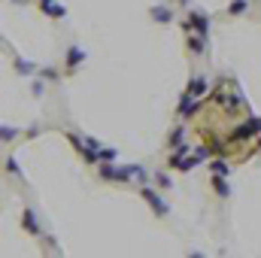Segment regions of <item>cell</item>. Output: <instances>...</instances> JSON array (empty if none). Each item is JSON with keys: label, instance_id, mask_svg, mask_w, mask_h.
I'll return each instance as SVG.
<instances>
[{"label": "cell", "instance_id": "21", "mask_svg": "<svg viewBox=\"0 0 261 258\" xmlns=\"http://www.w3.org/2000/svg\"><path fill=\"white\" fill-rule=\"evenodd\" d=\"M255 149H261V137H255Z\"/></svg>", "mask_w": 261, "mask_h": 258}, {"label": "cell", "instance_id": "8", "mask_svg": "<svg viewBox=\"0 0 261 258\" xmlns=\"http://www.w3.org/2000/svg\"><path fill=\"white\" fill-rule=\"evenodd\" d=\"M186 43H189V52L192 55H203L206 52V37H200V34H189Z\"/></svg>", "mask_w": 261, "mask_h": 258}, {"label": "cell", "instance_id": "22", "mask_svg": "<svg viewBox=\"0 0 261 258\" xmlns=\"http://www.w3.org/2000/svg\"><path fill=\"white\" fill-rule=\"evenodd\" d=\"M176 3H192V0H176Z\"/></svg>", "mask_w": 261, "mask_h": 258}, {"label": "cell", "instance_id": "3", "mask_svg": "<svg viewBox=\"0 0 261 258\" xmlns=\"http://www.w3.org/2000/svg\"><path fill=\"white\" fill-rule=\"evenodd\" d=\"M140 197L152 207V213H155V216H161V219H164V216H170V207L164 203V197H161L158 192H152V189H140Z\"/></svg>", "mask_w": 261, "mask_h": 258}, {"label": "cell", "instance_id": "17", "mask_svg": "<svg viewBox=\"0 0 261 258\" xmlns=\"http://www.w3.org/2000/svg\"><path fill=\"white\" fill-rule=\"evenodd\" d=\"M6 173H12V176H18L21 170H18V161L15 158H6Z\"/></svg>", "mask_w": 261, "mask_h": 258}, {"label": "cell", "instance_id": "19", "mask_svg": "<svg viewBox=\"0 0 261 258\" xmlns=\"http://www.w3.org/2000/svg\"><path fill=\"white\" fill-rule=\"evenodd\" d=\"M15 137H18V131L15 128H9V125L3 128V143H9V140H15Z\"/></svg>", "mask_w": 261, "mask_h": 258}, {"label": "cell", "instance_id": "5", "mask_svg": "<svg viewBox=\"0 0 261 258\" xmlns=\"http://www.w3.org/2000/svg\"><path fill=\"white\" fill-rule=\"evenodd\" d=\"M85 61V49H79V46H70V52H67V64H64V70H67V76H73L76 73V67Z\"/></svg>", "mask_w": 261, "mask_h": 258}, {"label": "cell", "instance_id": "1", "mask_svg": "<svg viewBox=\"0 0 261 258\" xmlns=\"http://www.w3.org/2000/svg\"><path fill=\"white\" fill-rule=\"evenodd\" d=\"M143 167H137V164H128V167H116L113 161H107L103 167H100V179H110V183H128V179H143V173H140Z\"/></svg>", "mask_w": 261, "mask_h": 258}, {"label": "cell", "instance_id": "20", "mask_svg": "<svg viewBox=\"0 0 261 258\" xmlns=\"http://www.w3.org/2000/svg\"><path fill=\"white\" fill-rule=\"evenodd\" d=\"M40 76H43V79H55V76H58V73H55V70H52V67H46V70H40Z\"/></svg>", "mask_w": 261, "mask_h": 258}, {"label": "cell", "instance_id": "10", "mask_svg": "<svg viewBox=\"0 0 261 258\" xmlns=\"http://www.w3.org/2000/svg\"><path fill=\"white\" fill-rule=\"evenodd\" d=\"M210 186H213V192L219 194V197H228V194H231V186L225 183V176H216V173H213V179H210Z\"/></svg>", "mask_w": 261, "mask_h": 258}, {"label": "cell", "instance_id": "14", "mask_svg": "<svg viewBox=\"0 0 261 258\" xmlns=\"http://www.w3.org/2000/svg\"><path fill=\"white\" fill-rule=\"evenodd\" d=\"M210 170H213L216 176H231V167H228L225 161H219V158H216V161H210Z\"/></svg>", "mask_w": 261, "mask_h": 258}, {"label": "cell", "instance_id": "2", "mask_svg": "<svg viewBox=\"0 0 261 258\" xmlns=\"http://www.w3.org/2000/svg\"><path fill=\"white\" fill-rule=\"evenodd\" d=\"M258 134H261V119H246L243 125L234 128L231 140H234V143H246L249 137H258Z\"/></svg>", "mask_w": 261, "mask_h": 258}, {"label": "cell", "instance_id": "13", "mask_svg": "<svg viewBox=\"0 0 261 258\" xmlns=\"http://www.w3.org/2000/svg\"><path fill=\"white\" fill-rule=\"evenodd\" d=\"M189 91H192L195 97H200V94L206 91V79H203V76H195V79L189 82Z\"/></svg>", "mask_w": 261, "mask_h": 258}, {"label": "cell", "instance_id": "6", "mask_svg": "<svg viewBox=\"0 0 261 258\" xmlns=\"http://www.w3.org/2000/svg\"><path fill=\"white\" fill-rule=\"evenodd\" d=\"M189 18H192L195 34H200V37H206V34H210V15H206V12L195 9V12H189Z\"/></svg>", "mask_w": 261, "mask_h": 258}, {"label": "cell", "instance_id": "16", "mask_svg": "<svg viewBox=\"0 0 261 258\" xmlns=\"http://www.w3.org/2000/svg\"><path fill=\"white\" fill-rule=\"evenodd\" d=\"M249 9V0H234L231 6H228V15H243Z\"/></svg>", "mask_w": 261, "mask_h": 258}, {"label": "cell", "instance_id": "7", "mask_svg": "<svg viewBox=\"0 0 261 258\" xmlns=\"http://www.w3.org/2000/svg\"><path fill=\"white\" fill-rule=\"evenodd\" d=\"M37 3H40V9H43L46 15H52V18H64L67 15V9L61 3H55V0H37Z\"/></svg>", "mask_w": 261, "mask_h": 258}, {"label": "cell", "instance_id": "12", "mask_svg": "<svg viewBox=\"0 0 261 258\" xmlns=\"http://www.w3.org/2000/svg\"><path fill=\"white\" fill-rule=\"evenodd\" d=\"M15 70H18L21 76H31V73H37V64H31V61H24V58L15 55Z\"/></svg>", "mask_w": 261, "mask_h": 258}, {"label": "cell", "instance_id": "18", "mask_svg": "<svg viewBox=\"0 0 261 258\" xmlns=\"http://www.w3.org/2000/svg\"><path fill=\"white\" fill-rule=\"evenodd\" d=\"M100 161H116V149H103L100 146Z\"/></svg>", "mask_w": 261, "mask_h": 258}, {"label": "cell", "instance_id": "11", "mask_svg": "<svg viewBox=\"0 0 261 258\" xmlns=\"http://www.w3.org/2000/svg\"><path fill=\"white\" fill-rule=\"evenodd\" d=\"M182 137H186V131H182V125H176V128L170 131V137H167V146L170 149H179L182 146Z\"/></svg>", "mask_w": 261, "mask_h": 258}, {"label": "cell", "instance_id": "9", "mask_svg": "<svg viewBox=\"0 0 261 258\" xmlns=\"http://www.w3.org/2000/svg\"><path fill=\"white\" fill-rule=\"evenodd\" d=\"M149 15H152L155 21H161V24L173 21V12H170V6H152V9H149Z\"/></svg>", "mask_w": 261, "mask_h": 258}, {"label": "cell", "instance_id": "15", "mask_svg": "<svg viewBox=\"0 0 261 258\" xmlns=\"http://www.w3.org/2000/svg\"><path fill=\"white\" fill-rule=\"evenodd\" d=\"M152 179H155V186H158V189H170V186H173V179H170L164 170H155V176H152Z\"/></svg>", "mask_w": 261, "mask_h": 258}, {"label": "cell", "instance_id": "4", "mask_svg": "<svg viewBox=\"0 0 261 258\" xmlns=\"http://www.w3.org/2000/svg\"><path fill=\"white\" fill-rule=\"evenodd\" d=\"M21 231H24V234H31V237H43V228H40V222H37L34 210H24V213H21Z\"/></svg>", "mask_w": 261, "mask_h": 258}]
</instances>
